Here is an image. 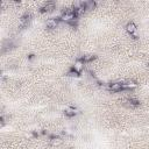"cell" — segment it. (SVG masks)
I'll use <instances>...</instances> for the list:
<instances>
[{"mask_svg": "<svg viewBox=\"0 0 149 149\" xmlns=\"http://www.w3.org/2000/svg\"><path fill=\"white\" fill-rule=\"evenodd\" d=\"M58 26V19L56 17H50L45 21V27L49 29H55Z\"/></svg>", "mask_w": 149, "mask_h": 149, "instance_id": "cell-1", "label": "cell"}, {"mask_svg": "<svg viewBox=\"0 0 149 149\" xmlns=\"http://www.w3.org/2000/svg\"><path fill=\"white\" fill-rule=\"evenodd\" d=\"M84 63H85V62H84L83 59H77V61H74L72 69H73L74 71H77L78 73H80V72L84 70Z\"/></svg>", "mask_w": 149, "mask_h": 149, "instance_id": "cell-2", "label": "cell"}, {"mask_svg": "<svg viewBox=\"0 0 149 149\" xmlns=\"http://www.w3.org/2000/svg\"><path fill=\"white\" fill-rule=\"evenodd\" d=\"M43 12L45 13H51L54 9H55V2L52 1H48V2H44L43 3V7L41 8Z\"/></svg>", "mask_w": 149, "mask_h": 149, "instance_id": "cell-3", "label": "cell"}, {"mask_svg": "<svg viewBox=\"0 0 149 149\" xmlns=\"http://www.w3.org/2000/svg\"><path fill=\"white\" fill-rule=\"evenodd\" d=\"M126 31L129 34V35H134L135 33H136V30H137V27H136V24L134 23V22H128L127 24H126Z\"/></svg>", "mask_w": 149, "mask_h": 149, "instance_id": "cell-4", "label": "cell"}, {"mask_svg": "<svg viewBox=\"0 0 149 149\" xmlns=\"http://www.w3.org/2000/svg\"><path fill=\"white\" fill-rule=\"evenodd\" d=\"M109 90H111L112 92H120L121 90H123L122 83H121V81H114V83L109 84Z\"/></svg>", "mask_w": 149, "mask_h": 149, "instance_id": "cell-5", "label": "cell"}, {"mask_svg": "<svg viewBox=\"0 0 149 149\" xmlns=\"http://www.w3.org/2000/svg\"><path fill=\"white\" fill-rule=\"evenodd\" d=\"M136 86H137V84H136V81L133 80V79H128V80H126V81L122 83V87H123V88H127V90L135 88Z\"/></svg>", "mask_w": 149, "mask_h": 149, "instance_id": "cell-6", "label": "cell"}, {"mask_svg": "<svg viewBox=\"0 0 149 149\" xmlns=\"http://www.w3.org/2000/svg\"><path fill=\"white\" fill-rule=\"evenodd\" d=\"M64 114H65L66 116L71 118V116H74L76 114H78V109L74 108V107H68V108H65Z\"/></svg>", "mask_w": 149, "mask_h": 149, "instance_id": "cell-7", "label": "cell"}, {"mask_svg": "<svg viewBox=\"0 0 149 149\" xmlns=\"http://www.w3.org/2000/svg\"><path fill=\"white\" fill-rule=\"evenodd\" d=\"M84 7H85V10H93V9L97 7V2L93 1V0L85 1V2H84Z\"/></svg>", "mask_w": 149, "mask_h": 149, "instance_id": "cell-8", "label": "cell"}, {"mask_svg": "<svg viewBox=\"0 0 149 149\" xmlns=\"http://www.w3.org/2000/svg\"><path fill=\"white\" fill-rule=\"evenodd\" d=\"M62 142H63V141H62V139H59V137H52V139L50 140V144H51V146H59Z\"/></svg>", "mask_w": 149, "mask_h": 149, "instance_id": "cell-9", "label": "cell"}, {"mask_svg": "<svg viewBox=\"0 0 149 149\" xmlns=\"http://www.w3.org/2000/svg\"><path fill=\"white\" fill-rule=\"evenodd\" d=\"M81 59H83L84 62H92V61L94 59V55H92V54H87V55H84Z\"/></svg>", "mask_w": 149, "mask_h": 149, "instance_id": "cell-10", "label": "cell"}, {"mask_svg": "<svg viewBox=\"0 0 149 149\" xmlns=\"http://www.w3.org/2000/svg\"><path fill=\"white\" fill-rule=\"evenodd\" d=\"M68 74H69V76H70V77H77V76H78V74H79V73H78V72H77V71H74V70H73V69H71V70H70V71H69V72H68Z\"/></svg>", "mask_w": 149, "mask_h": 149, "instance_id": "cell-11", "label": "cell"}]
</instances>
